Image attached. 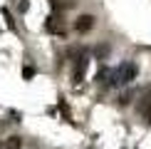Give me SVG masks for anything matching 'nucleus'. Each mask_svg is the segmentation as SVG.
Masks as SVG:
<instances>
[{
	"label": "nucleus",
	"instance_id": "obj_1",
	"mask_svg": "<svg viewBox=\"0 0 151 149\" xmlns=\"http://www.w3.org/2000/svg\"><path fill=\"white\" fill-rule=\"evenodd\" d=\"M134 74H136V67H134V65H124L122 70L114 74V77H116V82L127 85V82H131V80H134Z\"/></svg>",
	"mask_w": 151,
	"mask_h": 149
},
{
	"label": "nucleus",
	"instance_id": "obj_2",
	"mask_svg": "<svg viewBox=\"0 0 151 149\" xmlns=\"http://www.w3.org/2000/svg\"><path fill=\"white\" fill-rule=\"evenodd\" d=\"M92 27H94V17L92 15H79L77 22H74V30H77V33H89Z\"/></svg>",
	"mask_w": 151,
	"mask_h": 149
},
{
	"label": "nucleus",
	"instance_id": "obj_3",
	"mask_svg": "<svg viewBox=\"0 0 151 149\" xmlns=\"http://www.w3.org/2000/svg\"><path fill=\"white\" fill-rule=\"evenodd\" d=\"M47 30H50V33H55V35H65V25H62V20H60V17H50V20H47Z\"/></svg>",
	"mask_w": 151,
	"mask_h": 149
},
{
	"label": "nucleus",
	"instance_id": "obj_4",
	"mask_svg": "<svg viewBox=\"0 0 151 149\" xmlns=\"http://www.w3.org/2000/svg\"><path fill=\"white\" fill-rule=\"evenodd\" d=\"M84 70H87V57H79L77 67H74V82H82V77H84Z\"/></svg>",
	"mask_w": 151,
	"mask_h": 149
},
{
	"label": "nucleus",
	"instance_id": "obj_5",
	"mask_svg": "<svg viewBox=\"0 0 151 149\" xmlns=\"http://www.w3.org/2000/svg\"><path fill=\"white\" fill-rule=\"evenodd\" d=\"M139 112L144 114V119H146V122H151V95H149V97L139 104Z\"/></svg>",
	"mask_w": 151,
	"mask_h": 149
},
{
	"label": "nucleus",
	"instance_id": "obj_6",
	"mask_svg": "<svg viewBox=\"0 0 151 149\" xmlns=\"http://www.w3.org/2000/svg\"><path fill=\"white\" fill-rule=\"evenodd\" d=\"M20 147H22V139H20V137H10V139L5 142L0 149H20Z\"/></svg>",
	"mask_w": 151,
	"mask_h": 149
},
{
	"label": "nucleus",
	"instance_id": "obj_7",
	"mask_svg": "<svg viewBox=\"0 0 151 149\" xmlns=\"http://www.w3.org/2000/svg\"><path fill=\"white\" fill-rule=\"evenodd\" d=\"M22 77H25V80H32V77H35V67L25 65V70H22Z\"/></svg>",
	"mask_w": 151,
	"mask_h": 149
},
{
	"label": "nucleus",
	"instance_id": "obj_8",
	"mask_svg": "<svg viewBox=\"0 0 151 149\" xmlns=\"http://www.w3.org/2000/svg\"><path fill=\"white\" fill-rule=\"evenodd\" d=\"M3 15H5V20H8V27L12 30V33H15V22H12V17H10V12L5 10V8H3Z\"/></svg>",
	"mask_w": 151,
	"mask_h": 149
},
{
	"label": "nucleus",
	"instance_id": "obj_9",
	"mask_svg": "<svg viewBox=\"0 0 151 149\" xmlns=\"http://www.w3.org/2000/svg\"><path fill=\"white\" fill-rule=\"evenodd\" d=\"M131 97H134L131 92H124V95L119 97V104H129V102H131Z\"/></svg>",
	"mask_w": 151,
	"mask_h": 149
}]
</instances>
